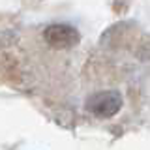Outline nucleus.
Segmentation results:
<instances>
[{
    "mask_svg": "<svg viewBox=\"0 0 150 150\" xmlns=\"http://www.w3.org/2000/svg\"><path fill=\"white\" fill-rule=\"evenodd\" d=\"M120 107H122V96L115 90L92 94L86 100V109L100 118H109V116L116 115Z\"/></svg>",
    "mask_w": 150,
    "mask_h": 150,
    "instance_id": "nucleus-1",
    "label": "nucleus"
},
{
    "mask_svg": "<svg viewBox=\"0 0 150 150\" xmlns=\"http://www.w3.org/2000/svg\"><path fill=\"white\" fill-rule=\"evenodd\" d=\"M45 41L54 49H69L79 43V34L69 25H51L45 28Z\"/></svg>",
    "mask_w": 150,
    "mask_h": 150,
    "instance_id": "nucleus-2",
    "label": "nucleus"
}]
</instances>
